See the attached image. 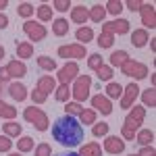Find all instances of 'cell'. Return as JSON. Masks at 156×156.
Here are the masks:
<instances>
[{
  "instance_id": "1",
  "label": "cell",
  "mask_w": 156,
  "mask_h": 156,
  "mask_svg": "<svg viewBox=\"0 0 156 156\" xmlns=\"http://www.w3.org/2000/svg\"><path fill=\"white\" fill-rule=\"evenodd\" d=\"M52 137L58 142L60 146H67V148H75L83 142V125L75 117H60L52 123Z\"/></svg>"
},
{
  "instance_id": "2",
  "label": "cell",
  "mask_w": 156,
  "mask_h": 156,
  "mask_svg": "<svg viewBox=\"0 0 156 156\" xmlns=\"http://www.w3.org/2000/svg\"><path fill=\"white\" fill-rule=\"evenodd\" d=\"M144 119H146V108L144 106H133V110H129V115L125 117V123L121 127V137L133 142L135 140V133L140 131V127L144 123Z\"/></svg>"
},
{
  "instance_id": "3",
  "label": "cell",
  "mask_w": 156,
  "mask_h": 156,
  "mask_svg": "<svg viewBox=\"0 0 156 156\" xmlns=\"http://www.w3.org/2000/svg\"><path fill=\"white\" fill-rule=\"evenodd\" d=\"M23 119L31 125V127H36L37 131H48L50 127V121H48V115L42 110V108L37 106H27L23 110Z\"/></svg>"
},
{
  "instance_id": "4",
  "label": "cell",
  "mask_w": 156,
  "mask_h": 156,
  "mask_svg": "<svg viewBox=\"0 0 156 156\" xmlns=\"http://www.w3.org/2000/svg\"><path fill=\"white\" fill-rule=\"evenodd\" d=\"M90 87H92V77L90 75H79L75 81H73V87H71V96L75 102H85L90 98Z\"/></svg>"
},
{
  "instance_id": "5",
  "label": "cell",
  "mask_w": 156,
  "mask_h": 156,
  "mask_svg": "<svg viewBox=\"0 0 156 156\" xmlns=\"http://www.w3.org/2000/svg\"><path fill=\"white\" fill-rule=\"evenodd\" d=\"M121 73L127 75V77H133V79H146L148 77V67L142 65V62H137V60L129 58L121 67Z\"/></svg>"
},
{
  "instance_id": "6",
  "label": "cell",
  "mask_w": 156,
  "mask_h": 156,
  "mask_svg": "<svg viewBox=\"0 0 156 156\" xmlns=\"http://www.w3.org/2000/svg\"><path fill=\"white\" fill-rule=\"evenodd\" d=\"M131 25L127 19H115V21H108V23H102V31L100 34H108V36H125L129 34Z\"/></svg>"
},
{
  "instance_id": "7",
  "label": "cell",
  "mask_w": 156,
  "mask_h": 156,
  "mask_svg": "<svg viewBox=\"0 0 156 156\" xmlns=\"http://www.w3.org/2000/svg\"><path fill=\"white\" fill-rule=\"evenodd\" d=\"M56 54L62 56V58H83V56H87V50H85V46H81V44H77V42H75V44L58 46Z\"/></svg>"
},
{
  "instance_id": "8",
  "label": "cell",
  "mask_w": 156,
  "mask_h": 156,
  "mask_svg": "<svg viewBox=\"0 0 156 156\" xmlns=\"http://www.w3.org/2000/svg\"><path fill=\"white\" fill-rule=\"evenodd\" d=\"M23 31L27 34V37L34 40V42H42L44 37L48 36V29H46L42 23H36V21H25L23 23Z\"/></svg>"
},
{
  "instance_id": "9",
  "label": "cell",
  "mask_w": 156,
  "mask_h": 156,
  "mask_svg": "<svg viewBox=\"0 0 156 156\" xmlns=\"http://www.w3.org/2000/svg\"><path fill=\"white\" fill-rule=\"evenodd\" d=\"M56 77H58L60 83H65V85H69L71 81H75V79L79 77V67H77V62L71 60V62H67L65 67H60Z\"/></svg>"
},
{
  "instance_id": "10",
  "label": "cell",
  "mask_w": 156,
  "mask_h": 156,
  "mask_svg": "<svg viewBox=\"0 0 156 156\" xmlns=\"http://www.w3.org/2000/svg\"><path fill=\"white\" fill-rule=\"evenodd\" d=\"M137 96H140V87H137V83H129L123 87V94H121V108H125V110H129V108L133 106V102L137 100Z\"/></svg>"
},
{
  "instance_id": "11",
  "label": "cell",
  "mask_w": 156,
  "mask_h": 156,
  "mask_svg": "<svg viewBox=\"0 0 156 156\" xmlns=\"http://www.w3.org/2000/svg\"><path fill=\"white\" fill-rule=\"evenodd\" d=\"M104 150L108 154H123L125 152V140L117 135H106L104 140Z\"/></svg>"
},
{
  "instance_id": "12",
  "label": "cell",
  "mask_w": 156,
  "mask_h": 156,
  "mask_svg": "<svg viewBox=\"0 0 156 156\" xmlns=\"http://www.w3.org/2000/svg\"><path fill=\"white\" fill-rule=\"evenodd\" d=\"M92 106H94V110H96V112L104 115V117L112 115V104H110V100H108L106 96H102V94L92 96Z\"/></svg>"
},
{
  "instance_id": "13",
  "label": "cell",
  "mask_w": 156,
  "mask_h": 156,
  "mask_svg": "<svg viewBox=\"0 0 156 156\" xmlns=\"http://www.w3.org/2000/svg\"><path fill=\"white\" fill-rule=\"evenodd\" d=\"M140 12H142V23H144V27L154 29L156 27V9H154V4L144 2L142 9H140Z\"/></svg>"
},
{
  "instance_id": "14",
  "label": "cell",
  "mask_w": 156,
  "mask_h": 156,
  "mask_svg": "<svg viewBox=\"0 0 156 156\" xmlns=\"http://www.w3.org/2000/svg\"><path fill=\"white\" fill-rule=\"evenodd\" d=\"M6 71H9V75H11V79L12 77H17V79H21V77H25L27 75V67H25V62L23 60H11L9 65H6Z\"/></svg>"
},
{
  "instance_id": "15",
  "label": "cell",
  "mask_w": 156,
  "mask_h": 156,
  "mask_svg": "<svg viewBox=\"0 0 156 156\" xmlns=\"http://www.w3.org/2000/svg\"><path fill=\"white\" fill-rule=\"evenodd\" d=\"M71 19H73V23H79L83 27V23H87V19H90V12H87V9H85L83 4H81V6H73L71 9Z\"/></svg>"
},
{
  "instance_id": "16",
  "label": "cell",
  "mask_w": 156,
  "mask_h": 156,
  "mask_svg": "<svg viewBox=\"0 0 156 156\" xmlns=\"http://www.w3.org/2000/svg\"><path fill=\"white\" fill-rule=\"evenodd\" d=\"M9 94H11V98L17 100V102H23L25 98L29 96V94H27V87H25L23 83H11L9 85Z\"/></svg>"
},
{
  "instance_id": "17",
  "label": "cell",
  "mask_w": 156,
  "mask_h": 156,
  "mask_svg": "<svg viewBox=\"0 0 156 156\" xmlns=\"http://www.w3.org/2000/svg\"><path fill=\"white\" fill-rule=\"evenodd\" d=\"M37 90H42L44 94H50V92H54L56 90V81H54V77H50V75H42L40 79H37Z\"/></svg>"
},
{
  "instance_id": "18",
  "label": "cell",
  "mask_w": 156,
  "mask_h": 156,
  "mask_svg": "<svg viewBox=\"0 0 156 156\" xmlns=\"http://www.w3.org/2000/svg\"><path fill=\"white\" fill-rule=\"evenodd\" d=\"M148 40H150V36H148V31H146V29H133L131 44L135 46V48H144L146 44H148Z\"/></svg>"
},
{
  "instance_id": "19",
  "label": "cell",
  "mask_w": 156,
  "mask_h": 156,
  "mask_svg": "<svg viewBox=\"0 0 156 156\" xmlns=\"http://www.w3.org/2000/svg\"><path fill=\"white\" fill-rule=\"evenodd\" d=\"M127 60H129V54H127L125 50H117V52H112V54H110V65H108V67H110V69H115V67L121 69Z\"/></svg>"
},
{
  "instance_id": "20",
  "label": "cell",
  "mask_w": 156,
  "mask_h": 156,
  "mask_svg": "<svg viewBox=\"0 0 156 156\" xmlns=\"http://www.w3.org/2000/svg\"><path fill=\"white\" fill-rule=\"evenodd\" d=\"M2 131H4V135H9V137H19L23 133V127H21V123L9 121V123H2Z\"/></svg>"
},
{
  "instance_id": "21",
  "label": "cell",
  "mask_w": 156,
  "mask_h": 156,
  "mask_svg": "<svg viewBox=\"0 0 156 156\" xmlns=\"http://www.w3.org/2000/svg\"><path fill=\"white\" fill-rule=\"evenodd\" d=\"M79 156H102V148L98 142H87V144L81 146Z\"/></svg>"
},
{
  "instance_id": "22",
  "label": "cell",
  "mask_w": 156,
  "mask_h": 156,
  "mask_svg": "<svg viewBox=\"0 0 156 156\" xmlns=\"http://www.w3.org/2000/svg\"><path fill=\"white\" fill-rule=\"evenodd\" d=\"M36 15L40 21H44V23H50L52 21V17H54V9L50 6V4H40L36 9Z\"/></svg>"
},
{
  "instance_id": "23",
  "label": "cell",
  "mask_w": 156,
  "mask_h": 156,
  "mask_svg": "<svg viewBox=\"0 0 156 156\" xmlns=\"http://www.w3.org/2000/svg\"><path fill=\"white\" fill-rule=\"evenodd\" d=\"M87 12H90V19H92L94 23H104V17H106V9H104V4H94Z\"/></svg>"
},
{
  "instance_id": "24",
  "label": "cell",
  "mask_w": 156,
  "mask_h": 156,
  "mask_svg": "<svg viewBox=\"0 0 156 156\" xmlns=\"http://www.w3.org/2000/svg\"><path fill=\"white\" fill-rule=\"evenodd\" d=\"M75 37H77V44L85 46L87 42L94 40V31H92V27H79V29L75 31Z\"/></svg>"
},
{
  "instance_id": "25",
  "label": "cell",
  "mask_w": 156,
  "mask_h": 156,
  "mask_svg": "<svg viewBox=\"0 0 156 156\" xmlns=\"http://www.w3.org/2000/svg\"><path fill=\"white\" fill-rule=\"evenodd\" d=\"M52 34L54 36H58V37H62V36H67L69 34V23H67V19H54L52 21Z\"/></svg>"
},
{
  "instance_id": "26",
  "label": "cell",
  "mask_w": 156,
  "mask_h": 156,
  "mask_svg": "<svg viewBox=\"0 0 156 156\" xmlns=\"http://www.w3.org/2000/svg\"><path fill=\"white\" fill-rule=\"evenodd\" d=\"M135 142L140 146H152L154 142V131L152 129H142V131L135 133Z\"/></svg>"
},
{
  "instance_id": "27",
  "label": "cell",
  "mask_w": 156,
  "mask_h": 156,
  "mask_svg": "<svg viewBox=\"0 0 156 156\" xmlns=\"http://www.w3.org/2000/svg\"><path fill=\"white\" fill-rule=\"evenodd\" d=\"M36 148V144H34V137H29V135H21L19 140H17V150L21 152V154H25V152H31Z\"/></svg>"
},
{
  "instance_id": "28",
  "label": "cell",
  "mask_w": 156,
  "mask_h": 156,
  "mask_svg": "<svg viewBox=\"0 0 156 156\" xmlns=\"http://www.w3.org/2000/svg\"><path fill=\"white\" fill-rule=\"evenodd\" d=\"M17 56L19 58H31L34 56V44L31 42H19L17 44Z\"/></svg>"
},
{
  "instance_id": "29",
  "label": "cell",
  "mask_w": 156,
  "mask_h": 156,
  "mask_svg": "<svg viewBox=\"0 0 156 156\" xmlns=\"http://www.w3.org/2000/svg\"><path fill=\"white\" fill-rule=\"evenodd\" d=\"M0 119H6V121H15L17 119V108L6 104L0 100Z\"/></svg>"
},
{
  "instance_id": "30",
  "label": "cell",
  "mask_w": 156,
  "mask_h": 156,
  "mask_svg": "<svg viewBox=\"0 0 156 156\" xmlns=\"http://www.w3.org/2000/svg\"><path fill=\"white\" fill-rule=\"evenodd\" d=\"M104 90H106L108 100H117V98H121V94H123V85L117 83V81H108V85Z\"/></svg>"
},
{
  "instance_id": "31",
  "label": "cell",
  "mask_w": 156,
  "mask_h": 156,
  "mask_svg": "<svg viewBox=\"0 0 156 156\" xmlns=\"http://www.w3.org/2000/svg\"><path fill=\"white\" fill-rule=\"evenodd\" d=\"M79 123H83V125H94L96 123V110L94 108H83L81 112H79Z\"/></svg>"
},
{
  "instance_id": "32",
  "label": "cell",
  "mask_w": 156,
  "mask_h": 156,
  "mask_svg": "<svg viewBox=\"0 0 156 156\" xmlns=\"http://www.w3.org/2000/svg\"><path fill=\"white\" fill-rule=\"evenodd\" d=\"M54 98H56L58 102H69V98H71V85L60 83L58 87L54 90Z\"/></svg>"
},
{
  "instance_id": "33",
  "label": "cell",
  "mask_w": 156,
  "mask_h": 156,
  "mask_svg": "<svg viewBox=\"0 0 156 156\" xmlns=\"http://www.w3.org/2000/svg\"><path fill=\"white\" fill-rule=\"evenodd\" d=\"M37 67L42 69V71H56V60L50 58V56H37Z\"/></svg>"
},
{
  "instance_id": "34",
  "label": "cell",
  "mask_w": 156,
  "mask_h": 156,
  "mask_svg": "<svg viewBox=\"0 0 156 156\" xmlns=\"http://www.w3.org/2000/svg\"><path fill=\"white\" fill-rule=\"evenodd\" d=\"M142 102H144V108L146 106H150V108L156 106V90H154V87L144 90V94H142Z\"/></svg>"
},
{
  "instance_id": "35",
  "label": "cell",
  "mask_w": 156,
  "mask_h": 156,
  "mask_svg": "<svg viewBox=\"0 0 156 156\" xmlns=\"http://www.w3.org/2000/svg\"><path fill=\"white\" fill-rule=\"evenodd\" d=\"M92 135L94 137H106L108 135V123H94L92 125Z\"/></svg>"
},
{
  "instance_id": "36",
  "label": "cell",
  "mask_w": 156,
  "mask_h": 156,
  "mask_svg": "<svg viewBox=\"0 0 156 156\" xmlns=\"http://www.w3.org/2000/svg\"><path fill=\"white\" fill-rule=\"evenodd\" d=\"M104 9H106V12L115 15V17H119L121 11H123V2H119V0H108L106 4H104Z\"/></svg>"
},
{
  "instance_id": "37",
  "label": "cell",
  "mask_w": 156,
  "mask_h": 156,
  "mask_svg": "<svg viewBox=\"0 0 156 156\" xmlns=\"http://www.w3.org/2000/svg\"><path fill=\"white\" fill-rule=\"evenodd\" d=\"M96 75H98V79H100V81H110V79H112V75H115V71H112L108 65H102L100 69H96Z\"/></svg>"
},
{
  "instance_id": "38",
  "label": "cell",
  "mask_w": 156,
  "mask_h": 156,
  "mask_svg": "<svg viewBox=\"0 0 156 156\" xmlns=\"http://www.w3.org/2000/svg\"><path fill=\"white\" fill-rule=\"evenodd\" d=\"M17 15L23 17V19H29V17L34 15V4H29V2H21V4L17 6Z\"/></svg>"
},
{
  "instance_id": "39",
  "label": "cell",
  "mask_w": 156,
  "mask_h": 156,
  "mask_svg": "<svg viewBox=\"0 0 156 156\" xmlns=\"http://www.w3.org/2000/svg\"><path fill=\"white\" fill-rule=\"evenodd\" d=\"M102 65H104V58H102L100 54H87V67H90V69L96 71V69H100Z\"/></svg>"
},
{
  "instance_id": "40",
  "label": "cell",
  "mask_w": 156,
  "mask_h": 156,
  "mask_svg": "<svg viewBox=\"0 0 156 156\" xmlns=\"http://www.w3.org/2000/svg\"><path fill=\"white\" fill-rule=\"evenodd\" d=\"M65 110H67V115H69V117H79V112L83 110V106H81L79 102H75V100H73V102H67Z\"/></svg>"
},
{
  "instance_id": "41",
  "label": "cell",
  "mask_w": 156,
  "mask_h": 156,
  "mask_svg": "<svg viewBox=\"0 0 156 156\" xmlns=\"http://www.w3.org/2000/svg\"><path fill=\"white\" fill-rule=\"evenodd\" d=\"M96 42H98V46H100V48H112V44H115V36L100 34V37H98Z\"/></svg>"
},
{
  "instance_id": "42",
  "label": "cell",
  "mask_w": 156,
  "mask_h": 156,
  "mask_svg": "<svg viewBox=\"0 0 156 156\" xmlns=\"http://www.w3.org/2000/svg\"><path fill=\"white\" fill-rule=\"evenodd\" d=\"M34 156H52V148H50V144H37L36 150H34Z\"/></svg>"
},
{
  "instance_id": "43",
  "label": "cell",
  "mask_w": 156,
  "mask_h": 156,
  "mask_svg": "<svg viewBox=\"0 0 156 156\" xmlns=\"http://www.w3.org/2000/svg\"><path fill=\"white\" fill-rule=\"evenodd\" d=\"M46 98H48V94H44L42 90H37V87L31 90V100H34V104H44Z\"/></svg>"
},
{
  "instance_id": "44",
  "label": "cell",
  "mask_w": 156,
  "mask_h": 156,
  "mask_svg": "<svg viewBox=\"0 0 156 156\" xmlns=\"http://www.w3.org/2000/svg\"><path fill=\"white\" fill-rule=\"evenodd\" d=\"M52 6H54L56 11H60V12H67L73 4L69 2V0H54V2H52Z\"/></svg>"
},
{
  "instance_id": "45",
  "label": "cell",
  "mask_w": 156,
  "mask_h": 156,
  "mask_svg": "<svg viewBox=\"0 0 156 156\" xmlns=\"http://www.w3.org/2000/svg\"><path fill=\"white\" fill-rule=\"evenodd\" d=\"M12 148V140L9 135H0V152H11Z\"/></svg>"
},
{
  "instance_id": "46",
  "label": "cell",
  "mask_w": 156,
  "mask_h": 156,
  "mask_svg": "<svg viewBox=\"0 0 156 156\" xmlns=\"http://www.w3.org/2000/svg\"><path fill=\"white\" fill-rule=\"evenodd\" d=\"M142 4H144V2H140V0H127L123 6H127L131 12H135V11H140V9H142Z\"/></svg>"
},
{
  "instance_id": "47",
  "label": "cell",
  "mask_w": 156,
  "mask_h": 156,
  "mask_svg": "<svg viewBox=\"0 0 156 156\" xmlns=\"http://www.w3.org/2000/svg\"><path fill=\"white\" fill-rule=\"evenodd\" d=\"M137 156H156L154 146H142V150L137 152Z\"/></svg>"
},
{
  "instance_id": "48",
  "label": "cell",
  "mask_w": 156,
  "mask_h": 156,
  "mask_svg": "<svg viewBox=\"0 0 156 156\" xmlns=\"http://www.w3.org/2000/svg\"><path fill=\"white\" fill-rule=\"evenodd\" d=\"M6 81H11V75L6 71V67H0V83H6Z\"/></svg>"
},
{
  "instance_id": "49",
  "label": "cell",
  "mask_w": 156,
  "mask_h": 156,
  "mask_svg": "<svg viewBox=\"0 0 156 156\" xmlns=\"http://www.w3.org/2000/svg\"><path fill=\"white\" fill-rule=\"evenodd\" d=\"M4 27H9V17L4 12H0V29H4Z\"/></svg>"
},
{
  "instance_id": "50",
  "label": "cell",
  "mask_w": 156,
  "mask_h": 156,
  "mask_svg": "<svg viewBox=\"0 0 156 156\" xmlns=\"http://www.w3.org/2000/svg\"><path fill=\"white\" fill-rule=\"evenodd\" d=\"M6 6H9V2H6V0H0V11H4Z\"/></svg>"
},
{
  "instance_id": "51",
  "label": "cell",
  "mask_w": 156,
  "mask_h": 156,
  "mask_svg": "<svg viewBox=\"0 0 156 156\" xmlns=\"http://www.w3.org/2000/svg\"><path fill=\"white\" fill-rule=\"evenodd\" d=\"M4 54H6V50H4V46H0V58H4Z\"/></svg>"
},
{
  "instance_id": "52",
  "label": "cell",
  "mask_w": 156,
  "mask_h": 156,
  "mask_svg": "<svg viewBox=\"0 0 156 156\" xmlns=\"http://www.w3.org/2000/svg\"><path fill=\"white\" fill-rule=\"evenodd\" d=\"M60 156H79V152H67V154H60Z\"/></svg>"
},
{
  "instance_id": "53",
  "label": "cell",
  "mask_w": 156,
  "mask_h": 156,
  "mask_svg": "<svg viewBox=\"0 0 156 156\" xmlns=\"http://www.w3.org/2000/svg\"><path fill=\"white\" fill-rule=\"evenodd\" d=\"M9 156H21V152L17 154V152H9Z\"/></svg>"
},
{
  "instance_id": "54",
  "label": "cell",
  "mask_w": 156,
  "mask_h": 156,
  "mask_svg": "<svg viewBox=\"0 0 156 156\" xmlns=\"http://www.w3.org/2000/svg\"><path fill=\"white\" fill-rule=\"evenodd\" d=\"M0 94H2V83H0Z\"/></svg>"
},
{
  "instance_id": "55",
  "label": "cell",
  "mask_w": 156,
  "mask_h": 156,
  "mask_svg": "<svg viewBox=\"0 0 156 156\" xmlns=\"http://www.w3.org/2000/svg\"><path fill=\"white\" fill-rule=\"evenodd\" d=\"M129 156H137V154H129Z\"/></svg>"
}]
</instances>
